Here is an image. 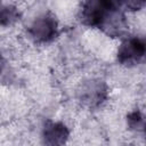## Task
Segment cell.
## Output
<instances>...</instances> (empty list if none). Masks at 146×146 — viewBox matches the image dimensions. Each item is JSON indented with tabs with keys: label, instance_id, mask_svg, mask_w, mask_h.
<instances>
[{
	"label": "cell",
	"instance_id": "cell-2",
	"mask_svg": "<svg viewBox=\"0 0 146 146\" xmlns=\"http://www.w3.org/2000/svg\"><path fill=\"white\" fill-rule=\"evenodd\" d=\"M145 51L146 46L143 39L137 36L125 39L117 49V62L125 66H133L144 58Z\"/></svg>",
	"mask_w": 146,
	"mask_h": 146
},
{
	"label": "cell",
	"instance_id": "cell-1",
	"mask_svg": "<svg viewBox=\"0 0 146 146\" xmlns=\"http://www.w3.org/2000/svg\"><path fill=\"white\" fill-rule=\"evenodd\" d=\"M122 7V0H87L81 9V21L91 27H102L107 17Z\"/></svg>",
	"mask_w": 146,
	"mask_h": 146
},
{
	"label": "cell",
	"instance_id": "cell-9",
	"mask_svg": "<svg viewBox=\"0 0 146 146\" xmlns=\"http://www.w3.org/2000/svg\"><path fill=\"white\" fill-rule=\"evenodd\" d=\"M1 7H2V6H1V3H0V8H1Z\"/></svg>",
	"mask_w": 146,
	"mask_h": 146
},
{
	"label": "cell",
	"instance_id": "cell-5",
	"mask_svg": "<svg viewBox=\"0 0 146 146\" xmlns=\"http://www.w3.org/2000/svg\"><path fill=\"white\" fill-rule=\"evenodd\" d=\"M18 19V11L14 7H1L0 8V25L9 26Z\"/></svg>",
	"mask_w": 146,
	"mask_h": 146
},
{
	"label": "cell",
	"instance_id": "cell-3",
	"mask_svg": "<svg viewBox=\"0 0 146 146\" xmlns=\"http://www.w3.org/2000/svg\"><path fill=\"white\" fill-rule=\"evenodd\" d=\"M58 32V23L51 15L38 17L30 26V36L38 43H46L54 40Z\"/></svg>",
	"mask_w": 146,
	"mask_h": 146
},
{
	"label": "cell",
	"instance_id": "cell-4",
	"mask_svg": "<svg viewBox=\"0 0 146 146\" xmlns=\"http://www.w3.org/2000/svg\"><path fill=\"white\" fill-rule=\"evenodd\" d=\"M70 136L67 127L62 122H48L42 132L43 141L48 145H62Z\"/></svg>",
	"mask_w": 146,
	"mask_h": 146
},
{
	"label": "cell",
	"instance_id": "cell-6",
	"mask_svg": "<svg viewBox=\"0 0 146 146\" xmlns=\"http://www.w3.org/2000/svg\"><path fill=\"white\" fill-rule=\"evenodd\" d=\"M127 122L130 129L136 130V131H140L144 130V125H145V120H144V115L141 114V112L139 111H133L131 112L128 116H127Z\"/></svg>",
	"mask_w": 146,
	"mask_h": 146
},
{
	"label": "cell",
	"instance_id": "cell-7",
	"mask_svg": "<svg viewBox=\"0 0 146 146\" xmlns=\"http://www.w3.org/2000/svg\"><path fill=\"white\" fill-rule=\"evenodd\" d=\"M145 5V0H122V6H125L129 10H140Z\"/></svg>",
	"mask_w": 146,
	"mask_h": 146
},
{
	"label": "cell",
	"instance_id": "cell-8",
	"mask_svg": "<svg viewBox=\"0 0 146 146\" xmlns=\"http://www.w3.org/2000/svg\"><path fill=\"white\" fill-rule=\"evenodd\" d=\"M5 65H6V60L3 58V56L0 54V73L2 72V70L5 68Z\"/></svg>",
	"mask_w": 146,
	"mask_h": 146
}]
</instances>
